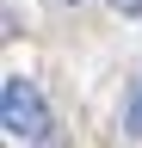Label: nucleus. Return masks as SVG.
I'll return each instance as SVG.
<instances>
[{"mask_svg":"<svg viewBox=\"0 0 142 148\" xmlns=\"http://www.w3.org/2000/svg\"><path fill=\"white\" fill-rule=\"evenodd\" d=\"M0 123H6V136H19V142H49V105H43V92L31 74H6V86H0Z\"/></svg>","mask_w":142,"mask_h":148,"instance_id":"obj_1","label":"nucleus"},{"mask_svg":"<svg viewBox=\"0 0 142 148\" xmlns=\"http://www.w3.org/2000/svg\"><path fill=\"white\" fill-rule=\"evenodd\" d=\"M111 6H117L123 18H142V0H111Z\"/></svg>","mask_w":142,"mask_h":148,"instance_id":"obj_2","label":"nucleus"},{"mask_svg":"<svg viewBox=\"0 0 142 148\" xmlns=\"http://www.w3.org/2000/svg\"><path fill=\"white\" fill-rule=\"evenodd\" d=\"M56 6H80V0H56Z\"/></svg>","mask_w":142,"mask_h":148,"instance_id":"obj_3","label":"nucleus"}]
</instances>
